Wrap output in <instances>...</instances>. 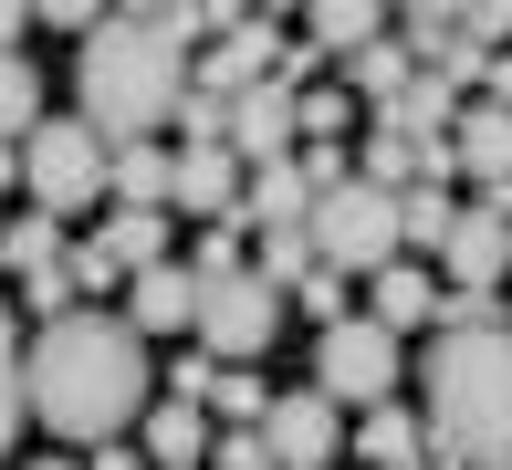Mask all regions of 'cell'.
Returning a JSON list of instances; mask_svg holds the SVG:
<instances>
[{
	"label": "cell",
	"instance_id": "6da1fadb",
	"mask_svg": "<svg viewBox=\"0 0 512 470\" xmlns=\"http://www.w3.org/2000/svg\"><path fill=\"white\" fill-rule=\"evenodd\" d=\"M32 418L53 439H74V450H105V439H126L136 418H147V335L126 324V303H74V314H53L32 335Z\"/></svg>",
	"mask_w": 512,
	"mask_h": 470
},
{
	"label": "cell",
	"instance_id": "7a4b0ae2",
	"mask_svg": "<svg viewBox=\"0 0 512 470\" xmlns=\"http://www.w3.org/2000/svg\"><path fill=\"white\" fill-rule=\"evenodd\" d=\"M178 94H189V42L157 11H105L95 32L74 42V115L105 147L178 126Z\"/></svg>",
	"mask_w": 512,
	"mask_h": 470
},
{
	"label": "cell",
	"instance_id": "3957f363",
	"mask_svg": "<svg viewBox=\"0 0 512 470\" xmlns=\"http://www.w3.org/2000/svg\"><path fill=\"white\" fill-rule=\"evenodd\" d=\"M429 450L512 470V324H450L429 345Z\"/></svg>",
	"mask_w": 512,
	"mask_h": 470
},
{
	"label": "cell",
	"instance_id": "277c9868",
	"mask_svg": "<svg viewBox=\"0 0 512 470\" xmlns=\"http://www.w3.org/2000/svg\"><path fill=\"white\" fill-rule=\"evenodd\" d=\"M304 230H314V262H335V272H387V262L408 251V230H398V188H377V178L324 188V199L304 209Z\"/></svg>",
	"mask_w": 512,
	"mask_h": 470
},
{
	"label": "cell",
	"instance_id": "5b68a950",
	"mask_svg": "<svg viewBox=\"0 0 512 470\" xmlns=\"http://www.w3.org/2000/svg\"><path fill=\"white\" fill-rule=\"evenodd\" d=\"M283 314H293V293H283L272 272H251V262H241V272L199 282V324H189V335H199L220 366H262V356H272V335H283Z\"/></svg>",
	"mask_w": 512,
	"mask_h": 470
},
{
	"label": "cell",
	"instance_id": "8992f818",
	"mask_svg": "<svg viewBox=\"0 0 512 470\" xmlns=\"http://www.w3.org/2000/svg\"><path fill=\"white\" fill-rule=\"evenodd\" d=\"M105 157L115 147L84 126V115H42V126L21 136V188H32V209H53V220L63 209H95L105 199Z\"/></svg>",
	"mask_w": 512,
	"mask_h": 470
},
{
	"label": "cell",
	"instance_id": "52a82bcc",
	"mask_svg": "<svg viewBox=\"0 0 512 470\" xmlns=\"http://www.w3.org/2000/svg\"><path fill=\"white\" fill-rule=\"evenodd\" d=\"M314 387L335 397V408H377V397H398V335H387L377 314H345L314 335Z\"/></svg>",
	"mask_w": 512,
	"mask_h": 470
},
{
	"label": "cell",
	"instance_id": "ba28073f",
	"mask_svg": "<svg viewBox=\"0 0 512 470\" xmlns=\"http://www.w3.org/2000/svg\"><path fill=\"white\" fill-rule=\"evenodd\" d=\"M502 272H512V220H502V199H460L450 241H439V282H460V293H502Z\"/></svg>",
	"mask_w": 512,
	"mask_h": 470
},
{
	"label": "cell",
	"instance_id": "9c48e42d",
	"mask_svg": "<svg viewBox=\"0 0 512 470\" xmlns=\"http://www.w3.org/2000/svg\"><path fill=\"white\" fill-rule=\"evenodd\" d=\"M262 439H272V460H283V470H335L345 408H335L324 387H283V397H272V418H262Z\"/></svg>",
	"mask_w": 512,
	"mask_h": 470
},
{
	"label": "cell",
	"instance_id": "30bf717a",
	"mask_svg": "<svg viewBox=\"0 0 512 470\" xmlns=\"http://www.w3.org/2000/svg\"><path fill=\"white\" fill-rule=\"evenodd\" d=\"M230 147H241L251 168H272V157H293V147H304V94H293L283 74L241 84V94H230Z\"/></svg>",
	"mask_w": 512,
	"mask_h": 470
},
{
	"label": "cell",
	"instance_id": "8fae6325",
	"mask_svg": "<svg viewBox=\"0 0 512 470\" xmlns=\"http://www.w3.org/2000/svg\"><path fill=\"white\" fill-rule=\"evenodd\" d=\"M241 188H251V157L230 147V136H199V147H178V188H168V209L220 220V209H241Z\"/></svg>",
	"mask_w": 512,
	"mask_h": 470
},
{
	"label": "cell",
	"instance_id": "7c38bea8",
	"mask_svg": "<svg viewBox=\"0 0 512 470\" xmlns=\"http://www.w3.org/2000/svg\"><path fill=\"white\" fill-rule=\"evenodd\" d=\"M450 147H460V178H481V199H512V105H460V126H450Z\"/></svg>",
	"mask_w": 512,
	"mask_h": 470
},
{
	"label": "cell",
	"instance_id": "4fadbf2b",
	"mask_svg": "<svg viewBox=\"0 0 512 470\" xmlns=\"http://www.w3.org/2000/svg\"><path fill=\"white\" fill-rule=\"evenodd\" d=\"M126 324H136V335H189V324H199V272L189 262H147L126 282Z\"/></svg>",
	"mask_w": 512,
	"mask_h": 470
},
{
	"label": "cell",
	"instance_id": "5bb4252c",
	"mask_svg": "<svg viewBox=\"0 0 512 470\" xmlns=\"http://www.w3.org/2000/svg\"><path fill=\"white\" fill-rule=\"evenodd\" d=\"M209 439H220V418H209L199 397H168V408L136 418V450H147L157 470H209Z\"/></svg>",
	"mask_w": 512,
	"mask_h": 470
},
{
	"label": "cell",
	"instance_id": "9a60e30c",
	"mask_svg": "<svg viewBox=\"0 0 512 470\" xmlns=\"http://www.w3.org/2000/svg\"><path fill=\"white\" fill-rule=\"evenodd\" d=\"M377 126H398L408 147H450V126H460V84H450V74H408L398 105H377Z\"/></svg>",
	"mask_w": 512,
	"mask_h": 470
},
{
	"label": "cell",
	"instance_id": "2e32d148",
	"mask_svg": "<svg viewBox=\"0 0 512 470\" xmlns=\"http://www.w3.org/2000/svg\"><path fill=\"white\" fill-rule=\"evenodd\" d=\"M168 188H178V147H157V136H126V147L105 157V199H126V209H168Z\"/></svg>",
	"mask_w": 512,
	"mask_h": 470
},
{
	"label": "cell",
	"instance_id": "e0dca14e",
	"mask_svg": "<svg viewBox=\"0 0 512 470\" xmlns=\"http://www.w3.org/2000/svg\"><path fill=\"white\" fill-rule=\"evenodd\" d=\"M366 314L387 324V335H408V324H439V272H418L408 251L387 272H366Z\"/></svg>",
	"mask_w": 512,
	"mask_h": 470
},
{
	"label": "cell",
	"instance_id": "ac0fdd59",
	"mask_svg": "<svg viewBox=\"0 0 512 470\" xmlns=\"http://www.w3.org/2000/svg\"><path fill=\"white\" fill-rule=\"evenodd\" d=\"M356 460L366 470H418V460H429V418H418V408H387V397L356 408Z\"/></svg>",
	"mask_w": 512,
	"mask_h": 470
},
{
	"label": "cell",
	"instance_id": "d6986e66",
	"mask_svg": "<svg viewBox=\"0 0 512 470\" xmlns=\"http://www.w3.org/2000/svg\"><path fill=\"white\" fill-rule=\"evenodd\" d=\"M304 209H314L304 157H272V168H251V188H241V220H251V230H293Z\"/></svg>",
	"mask_w": 512,
	"mask_h": 470
},
{
	"label": "cell",
	"instance_id": "ffe728a7",
	"mask_svg": "<svg viewBox=\"0 0 512 470\" xmlns=\"http://www.w3.org/2000/svg\"><path fill=\"white\" fill-rule=\"evenodd\" d=\"M95 241L115 251V262H126V282H136V272H147V262H178V251H168V209H126V199H115V209H105V230H95Z\"/></svg>",
	"mask_w": 512,
	"mask_h": 470
},
{
	"label": "cell",
	"instance_id": "44dd1931",
	"mask_svg": "<svg viewBox=\"0 0 512 470\" xmlns=\"http://www.w3.org/2000/svg\"><path fill=\"white\" fill-rule=\"evenodd\" d=\"M408 74H418V53H408V42H387V32L345 53V84H356L366 105H398V94H408Z\"/></svg>",
	"mask_w": 512,
	"mask_h": 470
},
{
	"label": "cell",
	"instance_id": "7402d4cb",
	"mask_svg": "<svg viewBox=\"0 0 512 470\" xmlns=\"http://www.w3.org/2000/svg\"><path fill=\"white\" fill-rule=\"evenodd\" d=\"M304 21H314V42L324 53H356V42H377V21H387V0H304Z\"/></svg>",
	"mask_w": 512,
	"mask_h": 470
},
{
	"label": "cell",
	"instance_id": "603a6c76",
	"mask_svg": "<svg viewBox=\"0 0 512 470\" xmlns=\"http://www.w3.org/2000/svg\"><path fill=\"white\" fill-rule=\"evenodd\" d=\"M199 408L220 418V429H262V418H272V387H262L251 366H220V376H209V397H199Z\"/></svg>",
	"mask_w": 512,
	"mask_h": 470
},
{
	"label": "cell",
	"instance_id": "cb8c5ba5",
	"mask_svg": "<svg viewBox=\"0 0 512 470\" xmlns=\"http://www.w3.org/2000/svg\"><path fill=\"white\" fill-rule=\"evenodd\" d=\"M32 126H42V74L21 53H0V147H21Z\"/></svg>",
	"mask_w": 512,
	"mask_h": 470
},
{
	"label": "cell",
	"instance_id": "d4e9b609",
	"mask_svg": "<svg viewBox=\"0 0 512 470\" xmlns=\"http://www.w3.org/2000/svg\"><path fill=\"white\" fill-rule=\"evenodd\" d=\"M450 220H460V199H450V178H418V188H398V230L408 241H450Z\"/></svg>",
	"mask_w": 512,
	"mask_h": 470
},
{
	"label": "cell",
	"instance_id": "484cf974",
	"mask_svg": "<svg viewBox=\"0 0 512 470\" xmlns=\"http://www.w3.org/2000/svg\"><path fill=\"white\" fill-rule=\"evenodd\" d=\"M356 178H377V188H418V147L398 126H366V147H356Z\"/></svg>",
	"mask_w": 512,
	"mask_h": 470
},
{
	"label": "cell",
	"instance_id": "4316f807",
	"mask_svg": "<svg viewBox=\"0 0 512 470\" xmlns=\"http://www.w3.org/2000/svg\"><path fill=\"white\" fill-rule=\"evenodd\" d=\"M63 251H74V241H63L53 209H21V220H11V272H42V262H63Z\"/></svg>",
	"mask_w": 512,
	"mask_h": 470
},
{
	"label": "cell",
	"instance_id": "83f0119b",
	"mask_svg": "<svg viewBox=\"0 0 512 470\" xmlns=\"http://www.w3.org/2000/svg\"><path fill=\"white\" fill-rule=\"evenodd\" d=\"M251 272H272V282L293 293V282L314 272V230H304V220H293V230H262V251H251Z\"/></svg>",
	"mask_w": 512,
	"mask_h": 470
},
{
	"label": "cell",
	"instance_id": "f1b7e54d",
	"mask_svg": "<svg viewBox=\"0 0 512 470\" xmlns=\"http://www.w3.org/2000/svg\"><path fill=\"white\" fill-rule=\"evenodd\" d=\"M345 282H356V272H335V262H314L304 282H293V314H314V324H345V314H356V293H345Z\"/></svg>",
	"mask_w": 512,
	"mask_h": 470
},
{
	"label": "cell",
	"instance_id": "f546056e",
	"mask_svg": "<svg viewBox=\"0 0 512 470\" xmlns=\"http://www.w3.org/2000/svg\"><path fill=\"white\" fill-rule=\"evenodd\" d=\"M21 418H32V376H21V335L0 324V450L21 439Z\"/></svg>",
	"mask_w": 512,
	"mask_h": 470
},
{
	"label": "cell",
	"instance_id": "4dcf8cb0",
	"mask_svg": "<svg viewBox=\"0 0 512 470\" xmlns=\"http://www.w3.org/2000/svg\"><path fill=\"white\" fill-rule=\"evenodd\" d=\"M21 314H32V324L74 314V251H63V262H42V272H21Z\"/></svg>",
	"mask_w": 512,
	"mask_h": 470
},
{
	"label": "cell",
	"instance_id": "1f68e13d",
	"mask_svg": "<svg viewBox=\"0 0 512 470\" xmlns=\"http://www.w3.org/2000/svg\"><path fill=\"white\" fill-rule=\"evenodd\" d=\"M345 126H356V84H335V74L304 84V147L314 136H345Z\"/></svg>",
	"mask_w": 512,
	"mask_h": 470
},
{
	"label": "cell",
	"instance_id": "d6a6232c",
	"mask_svg": "<svg viewBox=\"0 0 512 470\" xmlns=\"http://www.w3.org/2000/svg\"><path fill=\"white\" fill-rule=\"evenodd\" d=\"M387 11H408V32H398V42H408V53H429L450 21H471V11H481V0H387Z\"/></svg>",
	"mask_w": 512,
	"mask_h": 470
},
{
	"label": "cell",
	"instance_id": "836d02e7",
	"mask_svg": "<svg viewBox=\"0 0 512 470\" xmlns=\"http://www.w3.org/2000/svg\"><path fill=\"white\" fill-rule=\"evenodd\" d=\"M209 470H283V460H272L262 429H220V439H209Z\"/></svg>",
	"mask_w": 512,
	"mask_h": 470
},
{
	"label": "cell",
	"instance_id": "e575fe53",
	"mask_svg": "<svg viewBox=\"0 0 512 470\" xmlns=\"http://www.w3.org/2000/svg\"><path fill=\"white\" fill-rule=\"evenodd\" d=\"M74 293H126V262L105 241H74Z\"/></svg>",
	"mask_w": 512,
	"mask_h": 470
},
{
	"label": "cell",
	"instance_id": "d590c367",
	"mask_svg": "<svg viewBox=\"0 0 512 470\" xmlns=\"http://www.w3.org/2000/svg\"><path fill=\"white\" fill-rule=\"evenodd\" d=\"M450 324H502V293H460V282H439V335Z\"/></svg>",
	"mask_w": 512,
	"mask_h": 470
},
{
	"label": "cell",
	"instance_id": "8d00e7d4",
	"mask_svg": "<svg viewBox=\"0 0 512 470\" xmlns=\"http://www.w3.org/2000/svg\"><path fill=\"white\" fill-rule=\"evenodd\" d=\"M209 376H220V356L189 335V345H178V366H168V397H209Z\"/></svg>",
	"mask_w": 512,
	"mask_h": 470
},
{
	"label": "cell",
	"instance_id": "74e56055",
	"mask_svg": "<svg viewBox=\"0 0 512 470\" xmlns=\"http://www.w3.org/2000/svg\"><path fill=\"white\" fill-rule=\"evenodd\" d=\"M32 11L53 21V32H74V42H84V32H95V21L115 11V0H32Z\"/></svg>",
	"mask_w": 512,
	"mask_h": 470
},
{
	"label": "cell",
	"instance_id": "f35d334b",
	"mask_svg": "<svg viewBox=\"0 0 512 470\" xmlns=\"http://www.w3.org/2000/svg\"><path fill=\"white\" fill-rule=\"evenodd\" d=\"M32 21H42L32 0H0V53H21V32H32Z\"/></svg>",
	"mask_w": 512,
	"mask_h": 470
},
{
	"label": "cell",
	"instance_id": "ab89813d",
	"mask_svg": "<svg viewBox=\"0 0 512 470\" xmlns=\"http://www.w3.org/2000/svg\"><path fill=\"white\" fill-rule=\"evenodd\" d=\"M95 470H157V460L136 450V439H105V450H95Z\"/></svg>",
	"mask_w": 512,
	"mask_h": 470
},
{
	"label": "cell",
	"instance_id": "60d3db41",
	"mask_svg": "<svg viewBox=\"0 0 512 470\" xmlns=\"http://www.w3.org/2000/svg\"><path fill=\"white\" fill-rule=\"evenodd\" d=\"M11 178H21V147H0V188H11Z\"/></svg>",
	"mask_w": 512,
	"mask_h": 470
},
{
	"label": "cell",
	"instance_id": "b9f144b4",
	"mask_svg": "<svg viewBox=\"0 0 512 470\" xmlns=\"http://www.w3.org/2000/svg\"><path fill=\"white\" fill-rule=\"evenodd\" d=\"M251 11H272V21H283V11H304V0H251Z\"/></svg>",
	"mask_w": 512,
	"mask_h": 470
},
{
	"label": "cell",
	"instance_id": "7bdbcfd3",
	"mask_svg": "<svg viewBox=\"0 0 512 470\" xmlns=\"http://www.w3.org/2000/svg\"><path fill=\"white\" fill-rule=\"evenodd\" d=\"M115 11H168V0H115Z\"/></svg>",
	"mask_w": 512,
	"mask_h": 470
},
{
	"label": "cell",
	"instance_id": "ee69618b",
	"mask_svg": "<svg viewBox=\"0 0 512 470\" xmlns=\"http://www.w3.org/2000/svg\"><path fill=\"white\" fill-rule=\"evenodd\" d=\"M0 262H11V209H0Z\"/></svg>",
	"mask_w": 512,
	"mask_h": 470
},
{
	"label": "cell",
	"instance_id": "f6af8a7d",
	"mask_svg": "<svg viewBox=\"0 0 512 470\" xmlns=\"http://www.w3.org/2000/svg\"><path fill=\"white\" fill-rule=\"evenodd\" d=\"M21 470H74V460H21Z\"/></svg>",
	"mask_w": 512,
	"mask_h": 470
},
{
	"label": "cell",
	"instance_id": "bcb514c9",
	"mask_svg": "<svg viewBox=\"0 0 512 470\" xmlns=\"http://www.w3.org/2000/svg\"><path fill=\"white\" fill-rule=\"evenodd\" d=\"M502 220H512V199H502Z\"/></svg>",
	"mask_w": 512,
	"mask_h": 470
}]
</instances>
